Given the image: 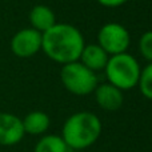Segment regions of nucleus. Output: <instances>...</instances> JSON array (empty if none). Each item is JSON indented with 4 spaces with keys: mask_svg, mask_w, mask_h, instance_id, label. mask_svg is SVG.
Wrapping results in <instances>:
<instances>
[{
    "mask_svg": "<svg viewBox=\"0 0 152 152\" xmlns=\"http://www.w3.org/2000/svg\"><path fill=\"white\" fill-rule=\"evenodd\" d=\"M104 71L108 83L120 91H128L137 86L142 68L131 53L123 52L110 56Z\"/></svg>",
    "mask_w": 152,
    "mask_h": 152,
    "instance_id": "nucleus-3",
    "label": "nucleus"
},
{
    "mask_svg": "<svg viewBox=\"0 0 152 152\" xmlns=\"http://www.w3.org/2000/svg\"><path fill=\"white\" fill-rule=\"evenodd\" d=\"M131 42L129 32L119 23H107L99 29L97 44L110 56L127 52Z\"/></svg>",
    "mask_w": 152,
    "mask_h": 152,
    "instance_id": "nucleus-5",
    "label": "nucleus"
},
{
    "mask_svg": "<svg viewBox=\"0 0 152 152\" xmlns=\"http://www.w3.org/2000/svg\"><path fill=\"white\" fill-rule=\"evenodd\" d=\"M139 52L147 61L152 63V31H147L139 39Z\"/></svg>",
    "mask_w": 152,
    "mask_h": 152,
    "instance_id": "nucleus-14",
    "label": "nucleus"
},
{
    "mask_svg": "<svg viewBox=\"0 0 152 152\" xmlns=\"http://www.w3.org/2000/svg\"><path fill=\"white\" fill-rule=\"evenodd\" d=\"M108 58H110V55L99 44H89V45H84L79 61L83 66H86L87 68H89L91 71L95 72L104 69L105 64L108 61Z\"/></svg>",
    "mask_w": 152,
    "mask_h": 152,
    "instance_id": "nucleus-9",
    "label": "nucleus"
},
{
    "mask_svg": "<svg viewBox=\"0 0 152 152\" xmlns=\"http://www.w3.org/2000/svg\"><path fill=\"white\" fill-rule=\"evenodd\" d=\"M60 80L64 88L76 96H86L97 87V76L80 61L64 64L60 71Z\"/></svg>",
    "mask_w": 152,
    "mask_h": 152,
    "instance_id": "nucleus-4",
    "label": "nucleus"
},
{
    "mask_svg": "<svg viewBox=\"0 0 152 152\" xmlns=\"http://www.w3.org/2000/svg\"><path fill=\"white\" fill-rule=\"evenodd\" d=\"M137 87L145 99L152 100V63H148L140 71Z\"/></svg>",
    "mask_w": 152,
    "mask_h": 152,
    "instance_id": "nucleus-13",
    "label": "nucleus"
},
{
    "mask_svg": "<svg viewBox=\"0 0 152 152\" xmlns=\"http://www.w3.org/2000/svg\"><path fill=\"white\" fill-rule=\"evenodd\" d=\"M29 23L32 26L31 28L43 34L56 24V16L50 7L39 4L35 5L29 12Z\"/></svg>",
    "mask_w": 152,
    "mask_h": 152,
    "instance_id": "nucleus-10",
    "label": "nucleus"
},
{
    "mask_svg": "<svg viewBox=\"0 0 152 152\" xmlns=\"http://www.w3.org/2000/svg\"><path fill=\"white\" fill-rule=\"evenodd\" d=\"M94 92L97 105L102 110L112 112V111H118L123 105L124 102L123 91H120L112 84L110 83L100 84V86H97L95 88Z\"/></svg>",
    "mask_w": 152,
    "mask_h": 152,
    "instance_id": "nucleus-8",
    "label": "nucleus"
},
{
    "mask_svg": "<svg viewBox=\"0 0 152 152\" xmlns=\"http://www.w3.org/2000/svg\"><path fill=\"white\" fill-rule=\"evenodd\" d=\"M99 4H102L103 7H108V8H115V7H120L124 3H127L128 0H96Z\"/></svg>",
    "mask_w": 152,
    "mask_h": 152,
    "instance_id": "nucleus-15",
    "label": "nucleus"
},
{
    "mask_svg": "<svg viewBox=\"0 0 152 152\" xmlns=\"http://www.w3.org/2000/svg\"><path fill=\"white\" fill-rule=\"evenodd\" d=\"M34 152H68V147L58 135H45L36 143Z\"/></svg>",
    "mask_w": 152,
    "mask_h": 152,
    "instance_id": "nucleus-12",
    "label": "nucleus"
},
{
    "mask_svg": "<svg viewBox=\"0 0 152 152\" xmlns=\"http://www.w3.org/2000/svg\"><path fill=\"white\" fill-rule=\"evenodd\" d=\"M23 123L24 132L28 135H43L48 128H50V116L43 111H32V112L27 113L26 118L21 119Z\"/></svg>",
    "mask_w": 152,
    "mask_h": 152,
    "instance_id": "nucleus-11",
    "label": "nucleus"
},
{
    "mask_svg": "<svg viewBox=\"0 0 152 152\" xmlns=\"http://www.w3.org/2000/svg\"><path fill=\"white\" fill-rule=\"evenodd\" d=\"M24 135L20 118L10 112H0V145H15L21 142Z\"/></svg>",
    "mask_w": 152,
    "mask_h": 152,
    "instance_id": "nucleus-7",
    "label": "nucleus"
},
{
    "mask_svg": "<svg viewBox=\"0 0 152 152\" xmlns=\"http://www.w3.org/2000/svg\"><path fill=\"white\" fill-rule=\"evenodd\" d=\"M102 121L95 113L80 111L64 121L61 139L68 148L86 150L96 143L102 135Z\"/></svg>",
    "mask_w": 152,
    "mask_h": 152,
    "instance_id": "nucleus-2",
    "label": "nucleus"
},
{
    "mask_svg": "<svg viewBox=\"0 0 152 152\" xmlns=\"http://www.w3.org/2000/svg\"><path fill=\"white\" fill-rule=\"evenodd\" d=\"M86 45L81 32L67 23H56L42 34V50L51 60L61 66L79 61Z\"/></svg>",
    "mask_w": 152,
    "mask_h": 152,
    "instance_id": "nucleus-1",
    "label": "nucleus"
},
{
    "mask_svg": "<svg viewBox=\"0 0 152 152\" xmlns=\"http://www.w3.org/2000/svg\"><path fill=\"white\" fill-rule=\"evenodd\" d=\"M11 50L18 58H31L42 50V34L34 28H23L11 39Z\"/></svg>",
    "mask_w": 152,
    "mask_h": 152,
    "instance_id": "nucleus-6",
    "label": "nucleus"
}]
</instances>
